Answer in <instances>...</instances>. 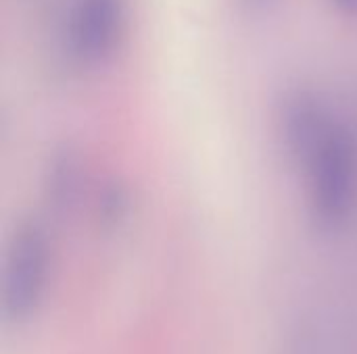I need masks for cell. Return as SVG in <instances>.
<instances>
[{
	"label": "cell",
	"instance_id": "obj_1",
	"mask_svg": "<svg viewBox=\"0 0 357 354\" xmlns=\"http://www.w3.org/2000/svg\"><path fill=\"white\" fill-rule=\"evenodd\" d=\"M305 167L314 219L326 230L345 225L357 204L356 136L343 125H333Z\"/></svg>",
	"mask_w": 357,
	"mask_h": 354
},
{
	"label": "cell",
	"instance_id": "obj_2",
	"mask_svg": "<svg viewBox=\"0 0 357 354\" xmlns=\"http://www.w3.org/2000/svg\"><path fill=\"white\" fill-rule=\"evenodd\" d=\"M50 236L46 225L23 219L6 248L2 275V307L13 323L27 321L42 303L50 269Z\"/></svg>",
	"mask_w": 357,
	"mask_h": 354
},
{
	"label": "cell",
	"instance_id": "obj_3",
	"mask_svg": "<svg viewBox=\"0 0 357 354\" xmlns=\"http://www.w3.org/2000/svg\"><path fill=\"white\" fill-rule=\"evenodd\" d=\"M126 0H79L69 19V50L84 63L107 61L123 33Z\"/></svg>",
	"mask_w": 357,
	"mask_h": 354
},
{
	"label": "cell",
	"instance_id": "obj_4",
	"mask_svg": "<svg viewBox=\"0 0 357 354\" xmlns=\"http://www.w3.org/2000/svg\"><path fill=\"white\" fill-rule=\"evenodd\" d=\"M333 125L324 102L314 90L295 88L284 94L278 108V131L287 154L295 163L307 165Z\"/></svg>",
	"mask_w": 357,
	"mask_h": 354
},
{
	"label": "cell",
	"instance_id": "obj_5",
	"mask_svg": "<svg viewBox=\"0 0 357 354\" xmlns=\"http://www.w3.org/2000/svg\"><path fill=\"white\" fill-rule=\"evenodd\" d=\"M86 186V159L82 148L71 142L63 140L46 156L42 169V200L50 215L65 217L69 215Z\"/></svg>",
	"mask_w": 357,
	"mask_h": 354
},
{
	"label": "cell",
	"instance_id": "obj_6",
	"mask_svg": "<svg viewBox=\"0 0 357 354\" xmlns=\"http://www.w3.org/2000/svg\"><path fill=\"white\" fill-rule=\"evenodd\" d=\"M134 209L132 188L121 177H109L96 192L94 202V217L102 232H117L121 230Z\"/></svg>",
	"mask_w": 357,
	"mask_h": 354
},
{
	"label": "cell",
	"instance_id": "obj_7",
	"mask_svg": "<svg viewBox=\"0 0 357 354\" xmlns=\"http://www.w3.org/2000/svg\"><path fill=\"white\" fill-rule=\"evenodd\" d=\"M331 2L341 15L357 19V0H331Z\"/></svg>",
	"mask_w": 357,
	"mask_h": 354
},
{
	"label": "cell",
	"instance_id": "obj_8",
	"mask_svg": "<svg viewBox=\"0 0 357 354\" xmlns=\"http://www.w3.org/2000/svg\"><path fill=\"white\" fill-rule=\"evenodd\" d=\"M249 8H253V10H261V8H266L272 0H243Z\"/></svg>",
	"mask_w": 357,
	"mask_h": 354
}]
</instances>
